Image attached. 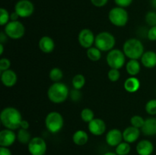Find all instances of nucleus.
Segmentation results:
<instances>
[{
  "label": "nucleus",
  "instance_id": "41",
  "mask_svg": "<svg viewBox=\"0 0 156 155\" xmlns=\"http://www.w3.org/2000/svg\"><path fill=\"white\" fill-rule=\"evenodd\" d=\"M29 126H30V124H29L27 120L23 119L21 121V125H20V129H28Z\"/></svg>",
  "mask_w": 156,
  "mask_h": 155
},
{
  "label": "nucleus",
  "instance_id": "45",
  "mask_svg": "<svg viewBox=\"0 0 156 155\" xmlns=\"http://www.w3.org/2000/svg\"><path fill=\"white\" fill-rule=\"evenodd\" d=\"M103 155H117L116 153H114V152H107V153H104Z\"/></svg>",
  "mask_w": 156,
  "mask_h": 155
},
{
  "label": "nucleus",
  "instance_id": "29",
  "mask_svg": "<svg viewBox=\"0 0 156 155\" xmlns=\"http://www.w3.org/2000/svg\"><path fill=\"white\" fill-rule=\"evenodd\" d=\"M80 115L82 121L87 123H89L91 120L94 119V112L91 109H89V108H84L81 111Z\"/></svg>",
  "mask_w": 156,
  "mask_h": 155
},
{
  "label": "nucleus",
  "instance_id": "22",
  "mask_svg": "<svg viewBox=\"0 0 156 155\" xmlns=\"http://www.w3.org/2000/svg\"><path fill=\"white\" fill-rule=\"evenodd\" d=\"M126 70L127 74L135 77L140 72L141 63L139 62L138 59H129L126 63Z\"/></svg>",
  "mask_w": 156,
  "mask_h": 155
},
{
  "label": "nucleus",
  "instance_id": "23",
  "mask_svg": "<svg viewBox=\"0 0 156 155\" xmlns=\"http://www.w3.org/2000/svg\"><path fill=\"white\" fill-rule=\"evenodd\" d=\"M73 141L76 145L83 146L88 142V135L84 130H77L73 135Z\"/></svg>",
  "mask_w": 156,
  "mask_h": 155
},
{
  "label": "nucleus",
  "instance_id": "33",
  "mask_svg": "<svg viewBox=\"0 0 156 155\" xmlns=\"http://www.w3.org/2000/svg\"><path fill=\"white\" fill-rule=\"evenodd\" d=\"M108 78L111 81L116 82L120 79V72L119 69L116 68H111L108 72Z\"/></svg>",
  "mask_w": 156,
  "mask_h": 155
},
{
  "label": "nucleus",
  "instance_id": "27",
  "mask_svg": "<svg viewBox=\"0 0 156 155\" xmlns=\"http://www.w3.org/2000/svg\"><path fill=\"white\" fill-rule=\"evenodd\" d=\"M49 77L50 80L53 82H59L63 77V72L59 68H53L50 70L49 73Z\"/></svg>",
  "mask_w": 156,
  "mask_h": 155
},
{
  "label": "nucleus",
  "instance_id": "37",
  "mask_svg": "<svg viewBox=\"0 0 156 155\" xmlns=\"http://www.w3.org/2000/svg\"><path fill=\"white\" fill-rule=\"evenodd\" d=\"M146 36L150 41H156V26L151 27L149 29Z\"/></svg>",
  "mask_w": 156,
  "mask_h": 155
},
{
  "label": "nucleus",
  "instance_id": "40",
  "mask_svg": "<svg viewBox=\"0 0 156 155\" xmlns=\"http://www.w3.org/2000/svg\"><path fill=\"white\" fill-rule=\"evenodd\" d=\"M0 155H12V152L8 147H0Z\"/></svg>",
  "mask_w": 156,
  "mask_h": 155
},
{
  "label": "nucleus",
  "instance_id": "2",
  "mask_svg": "<svg viewBox=\"0 0 156 155\" xmlns=\"http://www.w3.org/2000/svg\"><path fill=\"white\" fill-rule=\"evenodd\" d=\"M69 96V91L66 85L62 82H54L47 91L48 99L53 103H62L67 100Z\"/></svg>",
  "mask_w": 156,
  "mask_h": 155
},
{
  "label": "nucleus",
  "instance_id": "1",
  "mask_svg": "<svg viewBox=\"0 0 156 155\" xmlns=\"http://www.w3.org/2000/svg\"><path fill=\"white\" fill-rule=\"evenodd\" d=\"M0 119L2 124L5 129L14 131L20 129V125L23 119L18 109L12 106H9L2 110Z\"/></svg>",
  "mask_w": 156,
  "mask_h": 155
},
{
  "label": "nucleus",
  "instance_id": "14",
  "mask_svg": "<svg viewBox=\"0 0 156 155\" xmlns=\"http://www.w3.org/2000/svg\"><path fill=\"white\" fill-rule=\"evenodd\" d=\"M17 139V135L13 130L5 129L0 132V146L10 147Z\"/></svg>",
  "mask_w": 156,
  "mask_h": 155
},
{
  "label": "nucleus",
  "instance_id": "24",
  "mask_svg": "<svg viewBox=\"0 0 156 155\" xmlns=\"http://www.w3.org/2000/svg\"><path fill=\"white\" fill-rule=\"evenodd\" d=\"M31 138V135L27 129H19L18 133H17V139L21 144H28Z\"/></svg>",
  "mask_w": 156,
  "mask_h": 155
},
{
  "label": "nucleus",
  "instance_id": "39",
  "mask_svg": "<svg viewBox=\"0 0 156 155\" xmlns=\"http://www.w3.org/2000/svg\"><path fill=\"white\" fill-rule=\"evenodd\" d=\"M108 0H91V2L93 5H94L95 7H103V6L106 5V4L108 3Z\"/></svg>",
  "mask_w": 156,
  "mask_h": 155
},
{
  "label": "nucleus",
  "instance_id": "3",
  "mask_svg": "<svg viewBox=\"0 0 156 155\" xmlns=\"http://www.w3.org/2000/svg\"><path fill=\"white\" fill-rule=\"evenodd\" d=\"M123 52L129 59H141L144 51L143 43L136 38H130L125 41L123 46Z\"/></svg>",
  "mask_w": 156,
  "mask_h": 155
},
{
  "label": "nucleus",
  "instance_id": "34",
  "mask_svg": "<svg viewBox=\"0 0 156 155\" xmlns=\"http://www.w3.org/2000/svg\"><path fill=\"white\" fill-rule=\"evenodd\" d=\"M146 21L149 26H156V12L150 11L146 15Z\"/></svg>",
  "mask_w": 156,
  "mask_h": 155
},
{
  "label": "nucleus",
  "instance_id": "17",
  "mask_svg": "<svg viewBox=\"0 0 156 155\" xmlns=\"http://www.w3.org/2000/svg\"><path fill=\"white\" fill-rule=\"evenodd\" d=\"M141 64L147 68H152L156 66V53L149 50L143 53L141 59Z\"/></svg>",
  "mask_w": 156,
  "mask_h": 155
},
{
  "label": "nucleus",
  "instance_id": "10",
  "mask_svg": "<svg viewBox=\"0 0 156 155\" xmlns=\"http://www.w3.org/2000/svg\"><path fill=\"white\" fill-rule=\"evenodd\" d=\"M34 11V6L30 0H19L15 5V12L20 18H29L33 15Z\"/></svg>",
  "mask_w": 156,
  "mask_h": 155
},
{
  "label": "nucleus",
  "instance_id": "9",
  "mask_svg": "<svg viewBox=\"0 0 156 155\" xmlns=\"http://www.w3.org/2000/svg\"><path fill=\"white\" fill-rule=\"evenodd\" d=\"M47 143L41 137L32 138L27 144V149L31 155H44L47 152Z\"/></svg>",
  "mask_w": 156,
  "mask_h": 155
},
{
  "label": "nucleus",
  "instance_id": "11",
  "mask_svg": "<svg viewBox=\"0 0 156 155\" xmlns=\"http://www.w3.org/2000/svg\"><path fill=\"white\" fill-rule=\"evenodd\" d=\"M95 40V36L94 33L88 28H84L81 30L78 35V41L82 47L85 49H89L92 46Z\"/></svg>",
  "mask_w": 156,
  "mask_h": 155
},
{
  "label": "nucleus",
  "instance_id": "38",
  "mask_svg": "<svg viewBox=\"0 0 156 155\" xmlns=\"http://www.w3.org/2000/svg\"><path fill=\"white\" fill-rule=\"evenodd\" d=\"M114 2L119 7L126 8L130 5L131 3L133 2V0H114Z\"/></svg>",
  "mask_w": 156,
  "mask_h": 155
},
{
  "label": "nucleus",
  "instance_id": "5",
  "mask_svg": "<svg viewBox=\"0 0 156 155\" xmlns=\"http://www.w3.org/2000/svg\"><path fill=\"white\" fill-rule=\"evenodd\" d=\"M64 119L61 113L56 111L49 112L45 119V126L50 133L56 134L62 129Z\"/></svg>",
  "mask_w": 156,
  "mask_h": 155
},
{
  "label": "nucleus",
  "instance_id": "30",
  "mask_svg": "<svg viewBox=\"0 0 156 155\" xmlns=\"http://www.w3.org/2000/svg\"><path fill=\"white\" fill-rule=\"evenodd\" d=\"M145 109L146 112L151 115H156V99L149 100L145 106Z\"/></svg>",
  "mask_w": 156,
  "mask_h": 155
},
{
  "label": "nucleus",
  "instance_id": "42",
  "mask_svg": "<svg viewBox=\"0 0 156 155\" xmlns=\"http://www.w3.org/2000/svg\"><path fill=\"white\" fill-rule=\"evenodd\" d=\"M7 35L5 33V32H1L0 33V43H4L7 41Z\"/></svg>",
  "mask_w": 156,
  "mask_h": 155
},
{
  "label": "nucleus",
  "instance_id": "25",
  "mask_svg": "<svg viewBox=\"0 0 156 155\" xmlns=\"http://www.w3.org/2000/svg\"><path fill=\"white\" fill-rule=\"evenodd\" d=\"M87 56L92 62H98L101 58V51L96 46H91L87 50Z\"/></svg>",
  "mask_w": 156,
  "mask_h": 155
},
{
  "label": "nucleus",
  "instance_id": "15",
  "mask_svg": "<svg viewBox=\"0 0 156 155\" xmlns=\"http://www.w3.org/2000/svg\"><path fill=\"white\" fill-rule=\"evenodd\" d=\"M1 81L4 86L7 88H12L17 83L18 76L13 70L8 69L1 72Z\"/></svg>",
  "mask_w": 156,
  "mask_h": 155
},
{
  "label": "nucleus",
  "instance_id": "21",
  "mask_svg": "<svg viewBox=\"0 0 156 155\" xmlns=\"http://www.w3.org/2000/svg\"><path fill=\"white\" fill-rule=\"evenodd\" d=\"M123 88L129 93L137 92L140 88V80L134 76H130L124 81Z\"/></svg>",
  "mask_w": 156,
  "mask_h": 155
},
{
  "label": "nucleus",
  "instance_id": "32",
  "mask_svg": "<svg viewBox=\"0 0 156 155\" xmlns=\"http://www.w3.org/2000/svg\"><path fill=\"white\" fill-rule=\"evenodd\" d=\"M145 122V119L142 116L139 115H135L132 116L130 119V123L131 126H134V127L137 128V129H141L142 127L143 126Z\"/></svg>",
  "mask_w": 156,
  "mask_h": 155
},
{
  "label": "nucleus",
  "instance_id": "16",
  "mask_svg": "<svg viewBox=\"0 0 156 155\" xmlns=\"http://www.w3.org/2000/svg\"><path fill=\"white\" fill-rule=\"evenodd\" d=\"M140 129L132 126H128L123 132V140L129 144L136 141L140 138Z\"/></svg>",
  "mask_w": 156,
  "mask_h": 155
},
{
  "label": "nucleus",
  "instance_id": "19",
  "mask_svg": "<svg viewBox=\"0 0 156 155\" xmlns=\"http://www.w3.org/2000/svg\"><path fill=\"white\" fill-rule=\"evenodd\" d=\"M142 132L147 136H153L156 135V118L150 117L145 119V122L141 129Z\"/></svg>",
  "mask_w": 156,
  "mask_h": 155
},
{
  "label": "nucleus",
  "instance_id": "43",
  "mask_svg": "<svg viewBox=\"0 0 156 155\" xmlns=\"http://www.w3.org/2000/svg\"><path fill=\"white\" fill-rule=\"evenodd\" d=\"M18 18H20V17L18 16V15L15 12H13L12 13L10 14V21H18Z\"/></svg>",
  "mask_w": 156,
  "mask_h": 155
},
{
  "label": "nucleus",
  "instance_id": "26",
  "mask_svg": "<svg viewBox=\"0 0 156 155\" xmlns=\"http://www.w3.org/2000/svg\"><path fill=\"white\" fill-rule=\"evenodd\" d=\"M85 78L83 74H78L73 77V81H72V84H73V86L75 89L81 90L85 84Z\"/></svg>",
  "mask_w": 156,
  "mask_h": 155
},
{
  "label": "nucleus",
  "instance_id": "35",
  "mask_svg": "<svg viewBox=\"0 0 156 155\" xmlns=\"http://www.w3.org/2000/svg\"><path fill=\"white\" fill-rule=\"evenodd\" d=\"M69 96L72 100H73L74 102H77L80 100L81 97H82V93H81L80 90L74 88L69 92Z\"/></svg>",
  "mask_w": 156,
  "mask_h": 155
},
{
  "label": "nucleus",
  "instance_id": "7",
  "mask_svg": "<svg viewBox=\"0 0 156 155\" xmlns=\"http://www.w3.org/2000/svg\"><path fill=\"white\" fill-rule=\"evenodd\" d=\"M126 57L123 51L118 49H113L108 52L106 61L110 68L120 70L126 63Z\"/></svg>",
  "mask_w": 156,
  "mask_h": 155
},
{
  "label": "nucleus",
  "instance_id": "18",
  "mask_svg": "<svg viewBox=\"0 0 156 155\" xmlns=\"http://www.w3.org/2000/svg\"><path fill=\"white\" fill-rule=\"evenodd\" d=\"M153 150V144L149 140H141L136 145V152L139 155H151Z\"/></svg>",
  "mask_w": 156,
  "mask_h": 155
},
{
  "label": "nucleus",
  "instance_id": "12",
  "mask_svg": "<svg viewBox=\"0 0 156 155\" xmlns=\"http://www.w3.org/2000/svg\"><path fill=\"white\" fill-rule=\"evenodd\" d=\"M107 144L111 147H117L123 140V132L118 129H112L108 131L105 136Z\"/></svg>",
  "mask_w": 156,
  "mask_h": 155
},
{
  "label": "nucleus",
  "instance_id": "20",
  "mask_svg": "<svg viewBox=\"0 0 156 155\" xmlns=\"http://www.w3.org/2000/svg\"><path fill=\"white\" fill-rule=\"evenodd\" d=\"M39 48L43 53H50L54 50V40L49 36H44L39 40Z\"/></svg>",
  "mask_w": 156,
  "mask_h": 155
},
{
  "label": "nucleus",
  "instance_id": "8",
  "mask_svg": "<svg viewBox=\"0 0 156 155\" xmlns=\"http://www.w3.org/2000/svg\"><path fill=\"white\" fill-rule=\"evenodd\" d=\"M4 32L8 37L12 40H18L24 36L25 27L21 21H10L5 26Z\"/></svg>",
  "mask_w": 156,
  "mask_h": 155
},
{
  "label": "nucleus",
  "instance_id": "36",
  "mask_svg": "<svg viewBox=\"0 0 156 155\" xmlns=\"http://www.w3.org/2000/svg\"><path fill=\"white\" fill-rule=\"evenodd\" d=\"M11 66V61L7 58H2L0 59V71H4L9 69Z\"/></svg>",
  "mask_w": 156,
  "mask_h": 155
},
{
  "label": "nucleus",
  "instance_id": "4",
  "mask_svg": "<svg viewBox=\"0 0 156 155\" xmlns=\"http://www.w3.org/2000/svg\"><path fill=\"white\" fill-rule=\"evenodd\" d=\"M116 39L114 35L108 31H103L95 36L94 45L101 52H109L114 49Z\"/></svg>",
  "mask_w": 156,
  "mask_h": 155
},
{
  "label": "nucleus",
  "instance_id": "46",
  "mask_svg": "<svg viewBox=\"0 0 156 155\" xmlns=\"http://www.w3.org/2000/svg\"><path fill=\"white\" fill-rule=\"evenodd\" d=\"M152 5L154 9H156V0H152Z\"/></svg>",
  "mask_w": 156,
  "mask_h": 155
},
{
  "label": "nucleus",
  "instance_id": "44",
  "mask_svg": "<svg viewBox=\"0 0 156 155\" xmlns=\"http://www.w3.org/2000/svg\"><path fill=\"white\" fill-rule=\"evenodd\" d=\"M3 52H4V45L2 43H0V55H2Z\"/></svg>",
  "mask_w": 156,
  "mask_h": 155
},
{
  "label": "nucleus",
  "instance_id": "13",
  "mask_svg": "<svg viewBox=\"0 0 156 155\" xmlns=\"http://www.w3.org/2000/svg\"><path fill=\"white\" fill-rule=\"evenodd\" d=\"M88 130L95 136L102 135L106 131V124L105 121L100 118H94L88 123Z\"/></svg>",
  "mask_w": 156,
  "mask_h": 155
},
{
  "label": "nucleus",
  "instance_id": "31",
  "mask_svg": "<svg viewBox=\"0 0 156 155\" xmlns=\"http://www.w3.org/2000/svg\"><path fill=\"white\" fill-rule=\"evenodd\" d=\"M10 21V14L4 8L0 9V25L5 26Z\"/></svg>",
  "mask_w": 156,
  "mask_h": 155
},
{
  "label": "nucleus",
  "instance_id": "6",
  "mask_svg": "<svg viewBox=\"0 0 156 155\" xmlns=\"http://www.w3.org/2000/svg\"><path fill=\"white\" fill-rule=\"evenodd\" d=\"M108 19L116 27H124L129 21V15L124 8L114 7L108 13Z\"/></svg>",
  "mask_w": 156,
  "mask_h": 155
},
{
  "label": "nucleus",
  "instance_id": "28",
  "mask_svg": "<svg viewBox=\"0 0 156 155\" xmlns=\"http://www.w3.org/2000/svg\"><path fill=\"white\" fill-rule=\"evenodd\" d=\"M131 147L129 143L126 141H122L120 144L116 147V152L117 155H127L130 152Z\"/></svg>",
  "mask_w": 156,
  "mask_h": 155
}]
</instances>
